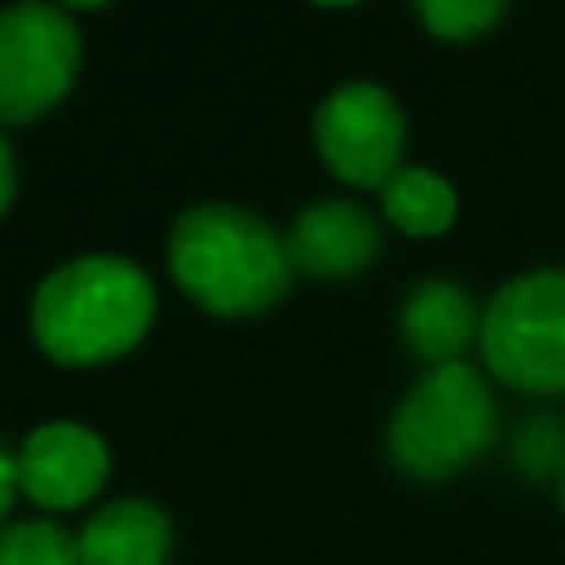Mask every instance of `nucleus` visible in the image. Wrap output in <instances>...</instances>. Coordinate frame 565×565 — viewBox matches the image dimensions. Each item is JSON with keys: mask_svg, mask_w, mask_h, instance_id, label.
I'll return each mask as SVG.
<instances>
[{"mask_svg": "<svg viewBox=\"0 0 565 565\" xmlns=\"http://www.w3.org/2000/svg\"><path fill=\"white\" fill-rule=\"evenodd\" d=\"M154 322V282L145 268L115 254H89L60 264L35 288L30 332L60 367H99L139 348Z\"/></svg>", "mask_w": 565, "mask_h": 565, "instance_id": "obj_1", "label": "nucleus"}, {"mask_svg": "<svg viewBox=\"0 0 565 565\" xmlns=\"http://www.w3.org/2000/svg\"><path fill=\"white\" fill-rule=\"evenodd\" d=\"M169 274L214 318H254L292 288L288 238L238 204H194L174 218Z\"/></svg>", "mask_w": 565, "mask_h": 565, "instance_id": "obj_2", "label": "nucleus"}, {"mask_svg": "<svg viewBox=\"0 0 565 565\" xmlns=\"http://www.w3.org/2000/svg\"><path fill=\"white\" fill-rule=\"evenodd\" d=\"M497 441V397L471 362L427 367L392 412L387 451L407 477L447 481Z\"/></svg>", "mask_w": 565, "mask_h": 565, "instance_id": "obj_3", "label": "nucleus"}, {"mask_svg": "<svg viewBox=\"0 0 565 565\" xmlns=\"http://www.w3.org/2000/svg\"><path fill=\"white\" fill-rule=\"evenodd\" d=\"M481 358L516 392H565V268L511 278L481 312Z\"/></svg>", "mask_w": 565, "mask_h": 565, "instance_id": "obj_4", "label": "nucleus"}, {"mask_svg": "<svg viewBox=\"0 0 565 565\" xmlns=\"http://www.w3.org/2000/svg\"><path fill=\"white\" fill-rule=\"evenodd\" d=\"M79 75V30L70 10L20 0L0 10V125H30L70 95Z\"/></svg>", "mask_w": 565, "mask_h": 565, "instance_id": "obj_5", "label": "nucleus"}, {"mask_svg": "<svg viewBox=\"0 0 565 565\" xmlns=\"http://www.w3.org/2000/svg\"><path fill=\"white\" fill-rule=\"evenodd\" d=\"M312 145L322 164L352 189H387V179L402 169L407 119L397 99L382 85L352 79L338 85L312 115Z\"/></svg>", "mask_w": 565, "mask_h": 565, "instance_id": "obj_6", "label": "nucleus"}, {"mask_svg": "<svg viewBox=\"0 0 565 565\" xmlns=\"http://www.w3.org/2000/svg\"><path fill=\"white\" fill-rule=\"evenodd\" d=\"M20 457V491L45 511H75L99 497L109 477V447L99 431L79 422H45L25 437Z\"/></svg>", "mask_w": 565, "mask_h": 565, "instance_id": "obj_7", "label": "nucleus"}, {"mask_svg": "<svg viewBox=\"0 0 565 565\" xmlns=\"http://www.w3.org/2000/svg\"><path fill=\"white\" fill-rule=\"evenodd\" d=\"M377 248H382L377 218L362 204H352V199H318L288 228L292 274L308 278H352L377 258Z\"/></svg>", "mask_w": 565, "mask_h": 565, "instance_id": "obj_8", "label": "nucleus"}, {"mask_svg": "<svg viewBox=\"0 0 565 565\" xmlns=\"http://www.w3.org/2000/svg\"><path fill=\"white\" fill-rule=\"evenodd\" d=\"M471 338H481V312H477V302H471V292L457 288L451 278H427L402 302V342H407L427 367L461 362Z\"/></svg>", "mask_w": 565, "mask_h": 565, "instance_id": "obj_9", "label": "nucleus"}, {"mask_svg": "<svg viewBox=\"0 0 565 565\" xmlns=\"http://www.w3.org/2000/svg\"><path fill=\"white\" fill-rule=\"evenodd\" d=\"M85 565H164L174 551V526L154 501H109L75 536Z\"/></svg>", "mask_w": 565, "mask_h": 565, "instance_id": "obj_10", "label": "nucleus"}, {"mask_svg": "<svg viewBox=\"0 0 565 565\" xmlns=\"http://www.w3.org/2000/svg\"><path fill=\"white\" fill-rule=\"evenodd\" d=\"M387 224L412 238H437L457 224V189L431 169H397L382 189Z\"/></svg>", "mask_w": 565, "mask_h": 565, "instance_id": "obj_11", "label": "nucleus"}, {"mask_svg": "<svg viewBox=\"0 0 565 565\" xmlns=\"http://www.w3.org/2000/svg\"><path fill=\"white\" fill-rule=\"evenodd\" d=\"M0 565H85L70 531L55 521H15L0 526Z\"/></svg>", "mask_w": 565, "mask_h": 565, "instance_id": "obj_12", "label": "nucleus"}, {"mask_svg": "<svg viewBox=\"0 0 565 565\" xmlns=\"http://www.w3.org/2000/svg\"><path fill=\"white\" fill-rule=\"evenodd\" d=\"M507 15L501 0H422L417 20L437 40H477Z\"/></svg>", "mask_w": 565, "mask_h": 565, "instance_id": "obj_13", "label": "nucleus"}, {"mask_svg": "<svg viewBox=\"0 0 565 565\" xmlns=\"http://www.w3.org/2000/svg\"><path fill=\"white\" fill-rule=\"evenodd\" d=\"M15 497H20V457L6 447V441H0V526H6Z\"/></svg>", "mask_w": 565, "mask_h": 565, "instance_id": "obj_14", "label": "nucleus"}, {"mask_svg": "<svg viewBox=\"0 0 565 565\" xmlns=\"http://www.w3.org/2000/svg\"><path fill=\"white\" fill-rule=\"evenodd\" d=\"M10 199H15V159H10L6 135H0V214L10 209Z\"/></svg>", "mask_w": 565, "mask_h": 565, "instance_id": "obj_15", "label": "nucleus"}, {"mask_svg": "<svg viewBox=\"0 0 565 565\" xmlns=\"http://www.w3.org/2000/svg\"><path fill=\"white\" fill-rule=\"evenodd\" d=\"M561 511H565V477H561Z\"/></svg>", "mask_w": 565, "mask_h": 565, "instance_id": "obj_16", "label": "nucleus"}]
</instances>
